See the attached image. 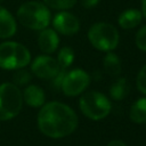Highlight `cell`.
<instances>
[{"label": "cell", "instance_id": "obj_2", "mask_svg": "<svg viewBox=\"0 0 146 146\" xmlns=\"http://www.w3.org/2000/svg\"><path fill=\"white\" fill-rule=\"evenodd\" d=\"M17 18L22 25L32 30H43L50 22L48 7L38 1L23 3L17 10Z\"/></svg>", "mask_w": 146, "mask_h": 146}, {"label": "cell", "instance_id": "obj_17", "mask_svg": "<svg viewBox=\"0 0 146 146\" xmlns=\"http://www.w3.org/2000/svg\"><path fill=\"white\" fill-rule=\"evenodd\" d=\"M74 59V51L71 47H64L59 50L57 55V63L60 68H66L68 67Z\"/></svg>", "mask_w": 146, "mask_h": 146}, {"label": "cell", "instance_id": "obj_24", "mask_svg": "<svg viewBox=\"0 0 146 146\" xmlns=\"http://www.w3.org/2000/svg\"><path fill=\"white\" fill-rule=\"evenodd\" d=\"M141 10H143V14L144 16L146 17V0H141Z\"/></svg>", "mask_w": 146, "mask_h": 146}, {"label": "cell", "instance_id": "obj_13", "mask_svg": "<svg viewBox=\"0 0 146 146\" xmlns=\"http://www.w3.org/2000/svg\"><path fill=\"white\" fill-rule=\"evenodd\" d=\"M141 21V13L138 9H128L119 17V25L122 29L129 30L137 26Z\"/></svg>", "mask_w": 146, "mask_h": 146}, {"label": "cell", "instance_id": "obj_4", "mask_svg": "<svg viewBox=\"0 0 146 146\" xmlns=\"http://www.w3.org/2000/svg\"><path fill=\"white\" fill-rule=\"evenodd\" d=\"M23 95L19 88L10 82L0 84V121L15 117L22 110Z\"/></svg>", "mask_w": 146, "mask_h": 146}, {"label": "cell", "instance_id": "obj_23", "mask_svg": "<svg viewBox=\"0 0 146 146\" xmlns=\"http://www.w3.org/2000/svg\"><path fill=\"white\" fill-rule=\"evenodd\" d=\"M107 146H127V145L121 140H112L107 144Z\"/></svg>", "mask_w": 146, "mask_h": 146}, {"label": "cell", "instance_id": "obj_8", "mask_svg": "<svg viewBox=\"0 0 146 146\" xmlns=\"http://www.w3.org/2000/svg\"><path fill=\"white\" fill-rule=\"evenodd\" d=\"M59 70L60 67L57 60L47 55L38 56L32 62V65H31L32 73L35 76L43 79V80H51L54 76H56Z\"/></svg>", "mask_w": 146, "mask_h": 146}, {"label": "cell", "instance_id": "obj_5", "mask_svg": "<svg viewBox=\"0 0 146 146\" xmlns=\"http://www.w3.org/2000/svg\"><path fill=\"white\" fill-rule=\"evenodd\" d=\"M81 112L91 120H102L111 112V102L108 98L98 91L84 92L80 98Z\"/></svg>", "mask_w": 146, "mask_h": 146}, {"label": "cell", "instance_id": "obj_21", "mask_svg": "<svg viewBox=\"0 0 146 146\" xmlns=\"http://www.w3.org/2000/svg\"><path fill=\"white\" fill-rule=\"evenodd\" d=\"M136 44H137V47L140 50L146 51V25L143 26L137 32V35H136Z\"/></svg>", "mask_w": 146, "mask_h": 146}, {"label": "cell", "instance_id": "obj_25", "mask_svg": "<svg viewBox=\"0 0 146 146\" xmlns=\"http://www.w3.org/2000/svg\"><path fill=\"white\" fill-rule=\"evenodd\" d=\"M2 1H3V0H0V2H2Z\"/></svg>", "mask_w": 146, "mask_h": 146}, {"label": "cell", "instance_id": "obj_10", "mask_svg": "<svg viewBox=\"0 0 146 146\" xmlns=\"http://www.w3.org/2000/svg\"><path fill=\"white\" fill-rule=\"evenodd\" d=\"M58 43H59V38L55 30L43 29L40 32L38 38V44L43 52L46 54L54 52L58 48Z\"/></svg>", "mask_w": 146, "mask_h": 146}, {"label": "cell", "instance_id": "obj_7", "mask_svg": "<svg viewBox=\"0 0 146 146\" xmlns=\"http://www.w3.org/2000/svg\"><path fill=\"white\" fill-rule=\"evenodd\" d=\"M90 83V76L83 70H72L65 74L62 82V90L66 96L74 97L83 92Z\"/></svg>", "mask_w": 146, "mask_h": 146}, {"label": "cell", "instance_id": "obj_20", "mask_svg": "<svg viewBox=\"0 0 146 146\" xmlns=\"http://www.w3.org/2000/svg\"><path fill=\"white\" fill-rule=\"evenodd\" d=\"M136 83H137L138 90L146 95V65L143 66V68L139 71L138 75H137Z\"/></svg>", "mask_w": 146, "mask_h": 146}, {"label": "cell", "instance_id": "obj_6", "mask_svg": "<svg viewBox=\"0 0 146 146\" xmlns=\"http://www.w3.org/2000/svg\"><path fill=\"white\" fill-rule=\"evenodd\" d=\"M90 43L98 50L111 51L119 43V32L114 25L110 23H96L88 32Z\"/></svg>", "mask_w": 146, "mask_h": 146}, {"label": "cell", "instance_id": "obj_12", "mask_svg": "<svg viewBox=\"0 0 146 146\" xmlns=\"http://www.w3.org/2000/svg\"><path fill=\"white\" fill-rule=\"evenodd\" d=\"M23 99L31 107H40L44 103V92L39 86L31 84L24 89Z\"/></svg>", "mask_w": 146, "mask_h": 146}, {"label": "cell", "instance_id": "obj_9", "mask_svg": "<svg viewBox=\"0 0 146 146\" xmlns=\"http://www.w3.org/2000/svg\"><path fill=\"white\" fill-rule=\"evenodd\" d=\"M52 25L57 32L64 35H72L75 34L80 29L79 19L67 11L58 13L52 21Z\"/></svg>", "mask_w": 146, "mask_h": 146}, {"label": "cell", "instance_id": "obj_3", "mask_svg": "<svg viewBox=\"0 0 146 146\" xmlns=\"http://www.w3.org/2000/svg\"><path fill=\"white\" fill-rule=\"evenodd\" d=\"M31 60L29 49L18 42H3L0 44V67L17 70L25 67Z\"/></svg>", "mask_w": 146, "mask_h": 146}, {"label": "cell", "instance_id": "obj_19", "mask_svg": "<svg viewBox=\"0 0 146 146\" xmlns=\"http://www.w3.org/2000/svg\"><path fill=\"white\" fill-rule=\"evenodd\" d=\"M13 80H14V84H16L17 87L24 86L31 80V74L23 67L22 68H17V71L13 75Z\"/></svg>", "mask_w": 146, "mask_h": 146}, {"label": "cell", "instance_id": "obj_11", "mask_svg": "<svg viewBox=\"0 0 146 146\" xmlns=\"http://www.w3.org/2000/svg\"><path fill=\"white\" fill-rule=\"evenodd\" d=\"M16 32V22L13 15L5 8L0 7V38H10Z\"/></svg>", "mask_w": 146, "mask_h": 146}, {"label": "cell", "instance_id": "obj_22", "mask_svg": "<svg viewBox=\"0 0 146 146\" xmlns=\"http://www.w3.org/2000/svg\"><path fill=\"white\" fill-rule=\"evenodd\" d=\"M99 2V0H82V5L86 8H92L95 6H97Z\"/></svg>", "mask_w": 146, "mask_h": 146}, {"label": "cell", "instance_id": "obj_14", "mask_svg": "<svg viewBox=\"0 0 146 146\" xmlns=\"http://www.w3.org/2000/svg\"><path fill=\"white\" fill-rule=\"evenodd\" d=\"M129 115L135 123H146V97L139 98L132 104Z\"/></svg>", "mask_w": 146, "mask_h": 146}, {"label": "cell", "instance_id": "obj_15", "mask_svg": "<svg viewBox=\"0 0 146 146\" xmlns=\"http://www.w3.org/2000/svg\"><path fill=\"white\" fill-rule=\"evenodd\" d=\"M130 91L129 82L125 78H120L113 82L110 89V95L114 100H122L124 99Z\"/></svg>", "mask_w": 146, "mask_h": 146}, {"label": "cell", "instance_id": "obj_18", "mask_svg": "<svg viewBox=\"0 0 146 146\" xmlns=\"http://www.w3.org/2000/svg\"><path fill=\"white\" fill-rule=\"evenodd\" d=\"M43 2L52 8V9H59V10H64V9H70L72 8L76 0H43Z\"/></svg>", "mask_w": 146, "mask_h": 146}, {"label": "cell", "instance_id": "obj_1", "mask_svg": "<svg viewBox=\"0 0 146 146\" xmlns=\"http://www.w3.org/2000/svg\"><path fill=\"white\" fill-rule=\"evenodd\" d=\"M39 130L50 138H62L71 135L78 127V116L67 105L51 102L43 105L38 114Z\"/></svg>", "mask_w": 146, "mask_h": 146}, {"label": "cell", "instance_id": "obj_16", "mask_svg": "<svg viewBox=\"0 0 146 146\" xmlns=\"http://www.w3.org/2000/svg\"><path fill=\"white\" fill-rule=\"evenodd\" d=\"M103 66L105 72L111 76H116L121 73V62L119 57L111 51H107L106 56L103 58Z\"/></svg>", "mask_w": 146, "mask_h": 146}]
</instances>
